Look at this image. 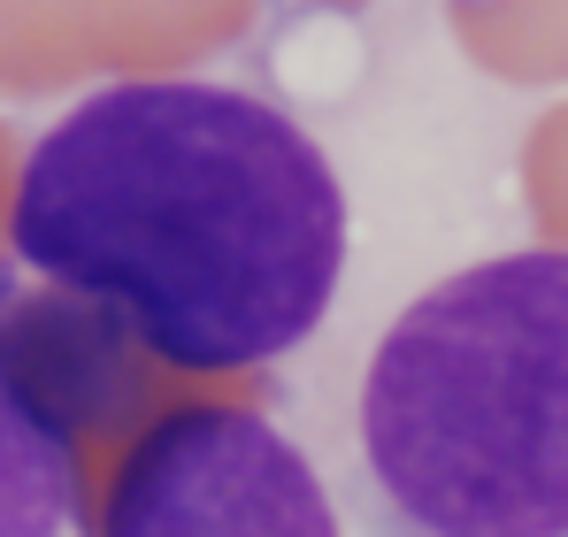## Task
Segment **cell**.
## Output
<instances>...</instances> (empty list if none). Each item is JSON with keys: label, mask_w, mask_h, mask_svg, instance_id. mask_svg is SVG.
Wrapping results in <instances>:
<instances>
[{"label": "cell", "mask_w": 568, "mask_h": 537, "mask_svg": "<svg viewBox=\"0 0 568 537\" xmlns=\"http://www.w3.org/2000/svg\"><path fill=\"white\" fill-rule=\"evenodd\" d=\"M362 537H568V246L415 292L354 399Z\"/></svg>", "instance_id": "cell-2"}, {"label": "cell", "mask_w": 568, "mask_h": 537, "mask_svg": "<svg viewBox=\"0 0 568 537\" xmlns=\"http://www.w3.org/2000/svg\"><path fill=\"white\" fill-rule=\"evenodd\" d=\"M0 537H93L62 399L39 384L0 300Z\"/></svg>", "instance_id": "cell-4"}, {"label": "cell", "mask_w": 568, "mask_h": 537, "mask_svg": "<svg viewBox=\"0 0 568 537\" xmlns=\"http://www.w3.org/2000/svg\"><path fill=\"white\" fill-rule=\"evenodd\" d=\"M93 537H346V523L270 415L170 407L108 476Z\"/></svg>", "instance_id": "cell-3"}, {"label": "cell", "mask_w": 568, "mask_h": 537, "mask_svg": "<svg viewBox=\"0 0 568 537\" xmlns=\"http://www.w3.org/2000/svg\"><path fill=\"white\" fill-rule=\"evenodd\" d=\"M8 246L139 354L231 376L284 361L331 315L346 192L277 100L207 78H123L23 154Z\"/></svg>", "instance_id": "cell-1"}]
</instances>
